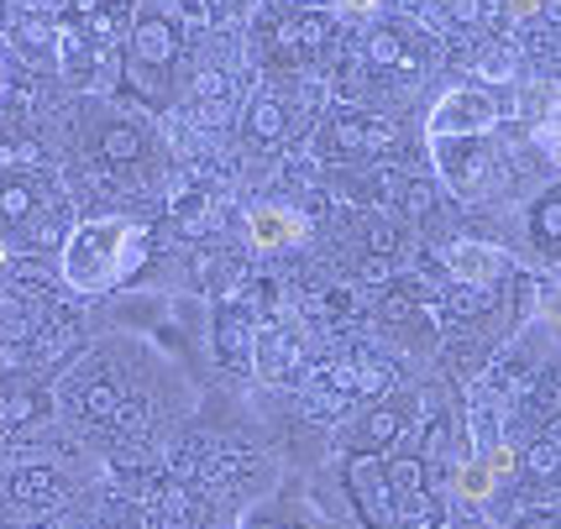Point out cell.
<instances>
[{
    "label": "cell",
    "mask_w": 561,
    "mask_h": 529,
    "mask_svg": "<svg viewBox=\"0 0 561 529\" xmlns=\"http://www.w3.org/2000/svg\"><path fill=\"white\" fill-rule=\"evenodd\" d=\"M147 257V231L131 220H95L79 226L64 246V278L79 294H100L111 284H122L131 267Z\"/></svg>",
    "instance_id": "1"
},
{
    "label": "cell",
    "mask_w": 561,
    "mask_h": 529,
    "mask_svg": "<svg viewBox=\"0 0 561 529\" xmlns=\"http://www.w3.org/2000/svg\"><path fill=\"white\" fill-rule=\"evenodd\" d=\"M493 120H499V105H493L483 90H446L440 105L431 111V137H483L493 131Z\"/></svg>",
    "instance_id": "2"
},
{
    "label": "cell",
    "mask_w": 561,
    "mask_h": 529,
    "mask_svg": "<svg viewBox=\"0 0 561 529\" xmlns=\"http://www.w3.org/2000/svg\"><path fill=\"white\" fill-rule=\"evenodd\" d=\"M399 147V126L393 120H378V116H346V120H331L325 137H320V152L325 158H378Z\"/></svg>",
    "instance_id": "3"
},
{
    "label": "cell",
    "mask_w": 561,
    "mask_h": 529,
    "mask_svg": "<svg viewBox=\"0 0 561 529\" xmlns=\"http://www.w3.org/2000/svg\"><path fill=\"white\" fill-rule=\"evenodd\" d=\"M436 163L446 173V184L457 194H467V199L483 194V184H489V173H493V158H489V147H483V137H440Z\"/></svg>",
    "instance_id": "4"
},
{
    "label": "cell",
    "mask_w": 561,
    "mask_h": 529,
    "mask_svg": "<svg viewBox=\"0 0 561 529\" xmlns=\"http://www.w3.org/2000/svg\"><path fill=\"white\" fill-rule=\"evenodd\" d=\"M352 504H357L367 529H393V493H389V472H383L378 451L352 461Z\"/></svg>",
    "instance_id": "5"
},
{
    "label": "cell",
    "mask_w": 561,
    "mask_h": 529,
    "mask_svg": "<svg viewBox=\"0 0 561 529\" xmlns=\"http://www.w3.org/2000/svg\"><path fill=\"white\" fill-rule=\"evenodd\" d=\"M446 267L457 284H472V289H493L499 284V267H504V252L489 246V241H457L446 252Z\"/></svg>",
    "instance_id": "6"
},
{
    "label": "cell",
    "mask_w": 561,
    "mask_h": 529,
    "mask_svg": "<svg viewBox=\"0 0 561 529\" xmlns=\"http://www.w3.org/2000/svg\"><path fill=\"white\" fill-rule=\"evenodd\" d=\"M305 216L289 210V205H257L252 210V241L263 246V252H278V246H294V241H305Z\"/></svg>",
    "instance_id": "7"
},
{
    "label": "cell",
    "mask_w": 561,
    "mask_h": 529,
    "mask_svg": "<svg viewBox=\"0 0 561 529\" xmlns=\"http://www.w3.org/2000/svg\"><path fill=\"white\" fill-rule=\"evenodd\" d=\"M410 399L404 393H393V399H383L378 410H373V419H367V446H399V435H404V425H410Z\"/></svg>",
    "instance_id": "8"
},
{
    "label": "cell",
    "mask_w": 561,
    "mask_h": 529,
    "mask_svg": "<svg viewBox=\"0 0 561 529\" xmlns=\"http://www.w3.org/2000/svg\"><path fill=\"white\" fill-rule=\"evenodd\" d=\"M457 493L467 504H489L493 498V472L483 467V457H462L457 461Z\"/></svg>",
    "instance_id": "9"
},
{
    "label": "cell",
    "mask_w": 561,
    "mask_h": 529,
    "mask_svg": "<svg viewBox=\"0 0 561 529\" xmlns=\"http://www.w3.org/2000/svg\"><path fill=\"white\" fill-rule=\"evenodd\" d=\"M367 58H373L378 69H415V58L399 43V32H378V37L367 43Z\"/></svg>",
    "instance_id": "10"
},
{
    "label": "cell",
    "mask_w": 561,
    "mask_h": 529,
    "mask_svg": "<svg viewBox=\"0 0 561 529\" xmlns=\"http://www.w3.org/2000/svg\"><path fill=\"white\" fill-rule=\"evenodd\" d=\"M557 467H561V419L546 435H540L536 451H530V472H536V478H551Z\"/></svg>",
    "instance_id": "11"
},
{
    "label": "cell",
    "mask_w": 561,
    "mask_h": 529,
    "mask_svg": "<svg viewBox=\"0 0 561 529\" xmlns=\"http://www.w3.org/2000/svg\"><path fill=\"white\" fill-rule=\"evenodd\" d=\"M284 131V111L273 105V100H257L252 105V116H247V137H257V142H273Z\"/></svg>",
    "instance_id": "12"
},
{
    "label": "cell",
    "mask_w": 561,
    "mask_h": 529,
    "mask_svg": "<svg viewBox=\"0 0 561 529\" xmlns=\"http://www.w3.org/2000/svg\"><path fill=\"white\" fill-rule=\"evenodd\" d=\"M169 26L163 22H142L137 26V58H147V64H163L169 58Z\"/></svg>",
    "instance_id": "13"
},
{
    "label": "cell",
    "mask_w": 561,
    "mask_h": 529,
    "mask_svg": "<svg viewBox=\"0 0 561 529\" xmlns=\"http://www.w3.org/2000/svg\"><path fill=\"white\" fill-rule=\"evenodd\" d=\"M536 237H546V241H561V189L551 194V199H540L536 205Z\"/></svg>",
    "instance_id": "14"
},
{
    "label": "cell",
    "mask_w": 561,
    "mask_h": 529,
    "mask_svg": "<svg viewBox=\"0 0 561 529\" xmlns=\"http://www.w3.org/2000/svg\"><path fill=\"white\" fill-rule=\"evenodd\" d=\"M220 341H226V357L237 361V367H247V361H252V352H247V325L237 320V314H226V325H220Z\"/></svg>",
    "instance_id": "15"
},
{
    "label": "cell",
    "mask_w": 561,
    "mask_h": 529,
    "mask_svg": "<svg viewBox=\"0 0 561 529\" xmlns=\"http://www.w3.org/2000/svg\"><path fill=\"white\" fill-rule=\"evenodd\" d=\"M483 467H489L493 482H499V478H510L514 467H519V457H514V446H499V440H493V446H489V457H483Z\"/></svg>",
    "instance_id": "16"
},
{
    "label": "cell",
    "mask_w": 561,
    "mask_h": 529,
    "mask_svg": "<svg viewBox=\"0 0 561 529\" xmlns=\"http://www.w3.org/2000/svg\"><path fill=\"white\" fill-rule=\"evenodd\" d=\"M26 210H32V194L22 189V184H11V189H0V216H11V220H22Z\"/></svg>",
    "instance_id": "17"
},
{
    "label": "cell",
    "mask_w": 561,
    "mask_h": 529,
    "mask_svg": "<svg viewBox=\"0 0 561 529\" xmlns=\"http://www.w3.org/2000/svg\"><path fill=\"white\" fill-rule=\"evenodd\" d=\"M540 11H546V0H504V16H510V22H530Z\"/></svg>",
    "instance_id": "18"
},
{
    "label": "cell",
    "mask_w": 561,
    "mask_h": 529,
    "mask_svg": "<svg viewBox=\"0 0 561 529\" xmlns=\"http://www.w3.org/2000/svg\"><path fill=\"white\" fill-rule=\"evenodd\" d=\"M378 5H383V0H336V11H342V16H352V22L378 16Z\"/></svg>",
    "instance_id": "19"
},
{
    "label": "cell",
    "mask_w": 561,
    "mask_h": 529,
    "mask_svg": "<svg viewBox=\"0 0 561 529\" xmlns=\"http://www.w3.org/2000/svg\"><path fill=\"white\" fill-rule=\"evenodd\" d=\"M478 73H483V79H493V84H499V79H510V58H504V53H489V58H483V64H478Z\"/></svg>",
    "instance_id": "20"
},
{
    "label": "cell",
    "mask_w": 561,
    "mask_h": 529,
    "mask_svg": "<svg viewBox=\"0 0 561 529\" xmlns=\"http://www.w3.org/2000/svg\"><path fill=\"white\" fill-rule=\"evenodd\" d=\"M105 152H111V158H131V152H137V137H131V131H111V137H105Z\"/></svg>",
    "instance_id": "21"
},
{
    "label": "cell",
    "mask_w": 561,
    "mask_h": 529,
    "mask_svg": "<svg viewBox=\"0 0 561 529\" xmlns=\"http://www.w3.org/2000/svg\"><path fill=\"white\" fill-rule=\"evenodd\" d=\"M540 142H546V152H551V158L561 163V116L551 120V126H540Z\"/></svg>",
    "instance_id": "22"
},
{
    "label": "cell",
    "mask_w": 561,
    "mask_h": 529,
    "mask_svg": "<svg viewBox=\"0 0 561 529\" xmlns=\"http://www.w3.org/2000/svg\"><path fill=\"white\" fill-rule=\"evenodd\" d=\"M26 410H32L26 399H0V419H22Z\"/></svg>",
    "instance_id": "23"
},
{
    "label": "cell",
    "mask_w": 561,
    "mask_h": 529,
    "mask_svg": "<svg viewBox=\"0 0 561 529\" xmlns=\"http://www.w3.org/2000/svg\"><path fill=\"white\" fill-rule=\"evenodd\" d=\"M546 100H551V90H525V116H540Z\"/></svg>",
    "instance_id": "24"
},
{
    "label": "cell",
    "mask_w": 561,
    "mask_h": 529,
    "mask_svg": "<svg viewBox=\"0 0 561 529\" xmlns=\"http://www.w3.org/2000/svg\"><path fill=\"white\" fill-rule=\"evenodd\" d=\"M525 529H561V519H530Z\"/></svg>",
    "instance_id": "25"
},
{
    "label": "cell",
    "mask_w": 561,
    "mask_h": 529,
    "mask_svg": "<svg viewBox=\"0 0 561 529\" xmlns=\"http://www.w3.org/2000/svg\"><path fill=\"white\" fill-rule=\"evenodd\" d=\"M551 320H557V331H561V294L551 299Z\"/></svg>",
    "instance_id": "26"
}]
</instances>
